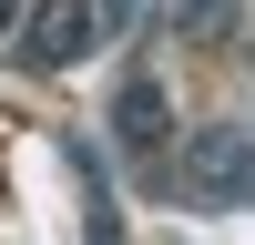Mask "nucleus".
<instances>
[{"label":"nucleus","instance_id":"1","mask_svg":"<svg viewBox=\"0 0 255 245\" xmlns=\"http://www.w3.org/2000/svg\"><path fill=\"white\" fill-rule=\"evenodd\" d=\"M153 184H174L184 204H204V215H235L255 194V133L245 122H204L194 143H174V163H163Z\"/></svg>","mask_w":255,"mask_h":245},{"label":"nucleus","instance_id":"3","mask_svg":"<svg viewBox=\"0 0 255 245\" xmlns=\"http://www.w3.org/2000/svg\"><path fill=\"white\" fill-rule=\"evenodd\" d=\"M113 143L143 163V174H163V143H174V92H163L153 72H123V82H113Z\"/></svg>","mask_w":255,"mask_h":245},{"label":"nucleus","instance_id":"5","mask_svg":"<svg viewBox=\"0 0 255 245\" xmlns=\"http://www.w3.org/2000/svg\"><path fill=\"white\" fill-rule=\"evenodd\" d=\"M0 41H10V10H0Z\"/></svg>","mask_w":255,"mask_h":245},{"label":"nucleus","instance_id":"2","mask_svg":"<svg viewBox=\"0 0 255 245\" xmlns=\"http://www.w3.org/2000/svg\"><path fill=\"white\" fill-rule=\"evenodd\" d=\"M102 31H113V10H31V20H10V61L20 72H72V61H92Z\"/></svg>","mask_w":255,"mask_h":245},{"label":"nucleus","instance_id":"4","mask_svg":"<svg viewBox=\"0 0 255 245\" xmlns=\"http://www.w3.org/2000/svg\"><path fill=\"white\" fill-rule=\"evenodd\" d=\"M174 31H184V41H235V10H184Z\"/></svg>","mask_w":255,"mask_h":245}]
</instances>
